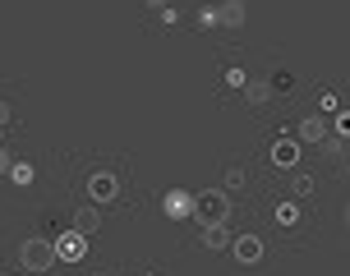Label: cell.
I'll list each match as a JSON object with an SVG mask.
<instances>
[{"instance_id": "2", "label": "cell", "mask_w": 350, "mask_h": 276, "mask_svg": "<svg viewBox=\"0 0 350 276\" xmlns=\"http://www.w3.org/2000/svg\"><path fill=\"white\" fill-rule=\"evenodd\" d=\"M193 217H198L203 225H226V221H230V198H226L221 189H203V193H198Z\"/></svg>"}, {"instance_id": "12", "label": "cell", "mask_w": 350, "mask_h": 276, "mask_svg": "<svg viewBox=\"0 0 350 276\" xmlns=\"http://www.w3.org/2000/svg\"><path fill=\"white\" fill-rule=\"evenodd\" d=\"M245 184H249V171H245V166H226V175H221V193L230 198V193H240Z\"/></svg>"}, {"instance_id": "25", "label": "cell", "mask_w": 350, "mask_h": 276, "mask_svg": "<svg viewBox=\"0 0 350 276\" xmlns=\"http://www.w3.org/2000/svg\"><path fill=\"white\" fill-rule=\"evenodd\" d=\"M143 276H157V272H143Z\"/></svg>"}, {"instance_id": "1", "label": "cell", "mask_w": 350, "mask_h": 276, "mask_svg": "<svg viewBox=\"0 0 350 276\" xmlns=\"http://www.w3.org/2000/svg\"><path fill=\"white\" fill-rule=\"evenodd\" d=\"M18 262H23V272H28V276H42L55 262V244L51 240H37V235H33V240L18 244Z\"/></svg>"}, {"instance_id": "17", "label": "cell", "mask_w": 350, "mask_h": 276, "mask_svg": "<svg viewBox=\"0 0 350 276\" xmlns=\"http://www.w3.org/2000/svg\"><path fill=\"white\" fill-rule=\"evenodd\" d=\"M10 180H14V184H33V166H28V161H14V166H10Z\"/></svg>"}, {"instance_id": "22", "label": "cell", "mask_w": 350, "mask_h": 276, "mask_svg": "<svg viewBox=\"0 0 350 276\" xmlns=\"http://www.w3.org/2000/svg\"><path fill=\"white\" fill-rule=\"evenodd\" d=\"M10 115H14V111H10V102H5V97H0V129L10 124Z\"/></svg>"}, {"instance_id": "9", "label": "cell", "mask_w": 350, "mask_h": 276, "mask_svg": "<svg viewBox=\"0 0 350 276\" xmlns=\"http://www.w3.org/2000/svg\"><path fill=\"white\" fill-rule=\"evenodd\" d=\"M272 217H277L281 230H299V225H304V217H299V203H295V198H281V203L272 207Z\"/></svg>"}, {"instance_id": "14", "label": "cell", "mask_w": 350, "mask_h": 276, "mask_svg": "<svg viewBox=\"0 0 350 276\" xmlns=\"http://www.w3.org/2000/svg\"><path fill=\"white\" fill-rule=\"evenodd\" d=\"M198 240L208 244V249H226V244H230V230H226V225H203V230H198Z\"/></svg>"}, {"instance_id": "19", "label": "cell", "mask_w": 350, "mask_h": 276, "mask_svg": "<svg viewBox=\"0 0 350 276\" xmlns=\"http://www.w3.org/2000/svg\"><path fill=\"white\" fill-rule=\"evenodd\" d=\"M198 23H203V28H217V5H203V10H198Z\"/></svg>"}, {"instance_id": "6", "label": "cell", "mask_w": 350, "mask_h": 276, "mask_svg": "<svg viewBox=\"0 0 350 276\" xmlns=\"http://www.w3.org/2000/svg\"><path fill=\"white\" fill-rule=\"evenodd\" d=\"M272 166H299V138L295 134H277L272 138Z\"/></svg>"}, {"instance_id": "27", "label": "cell", "mask_w": 350, "mask_h": 276, "mask_svg": "<svg viewBox=\"0 0 350 276\" xmlns=\"http://www.w3.org/2000/svg\"><path fill=\"white\" fill-rule=\"evenodd\" d=\"M23 276H28V272H23Z\"/></svg>"}, {"instance_id": "3", "label": "cell", "mask_w": 350, "mask_h": 276, "mask_svg": "<svg viewBox=\"0 0 350 276\" xmlns=\"http://www.w3.org/2000/svg\"><path fill=\"white\" fill-rule=\"evenodd\" d=\"M88 193H92V203H116L120 198V175L111 171V166H97V171L88 175Z\"/></svg>"}, {"instance_id": "24", "label": "cell", "mask_w": 350, "mask_h": 276, "mask_svg": "<svg viewBox=\"0 0 350 276\" xmlns=\"http://www.w3.org/2000/svg\"><path fill=\"white\" fill-rule=\"evenodd\" d=\"M346 221H350V203H346Z\"/></svg>"}, {"instance_id": "15", "label": "cell", "mask_w": 350, "mask_h": 276, "mask_svg": "<svg viewBox=\"0 0 350 276\" xmlns=\"http://www.w3.org/2000/svg\"><path fill=\"white\" fill-rule=\"evenodd\" d=\"M314 184H318V180L309 171H295V180H291V198H295V203H299V198H309V193H314Z\"/></svg>"}, {"instance_id": "20", "label": "cell", "mask_w": 350, "mask_h": 276, "mask_svg": "<svg viewBox=\"0 0 350 276\" xmlns=\"http://www.w3.org/2000/svg\"><path fill=\"white\" fill-rule=\"evenodd\" d=\"M318 106H323V111H336V92H332V87L318 92Z\"/></svg>"}, {"instance_id": "4", "label": "cell", "mask_w": 350, "mask_h": 276, "mask_svg": "<svg viewBox=\"0 0 350 276\" xmlns=\"http://www.w3.org/2000/svg\"><path fill=\"white\" fill-rule=\"evenodd\" d=\"M193 207H198V193H185V189H166V193H161V212H166L171 221L193 217Z\"/></svg>"}, {"instance_id": "5", "label": "cell", "mask_w": 350, "mask_h": 276, "mask_svg": "<svg viewBox=\"0 0 350 276\" xmlns=\"http://www.w3.org/2000/svg\"><path fill=\"white\" fill-rule=\"evenodd\" d=\"M51 244H55V258H65V262H83V253H88V240L79 230H60Z\"/></svg>"}, {"instance_id": "7", "label": "cell", "mask_w": 350, "mask_h": 276, "mask_svg": "<svg viewBox=\"0 0 350 276\" xmlns=\"http://www.w3.org/2000/svg\"><path fill=\"white\" fill-rule=\"evenodd\" d=\"M230 253H235V262L254 267V262L262 258V240H258V235H240V240H230Z\"/></svg>"}, {"instance_id": "26", "label": "cell", "mask_w": 350, "mask_h": 276, "mask_svg": "<svg viewBox=\"0 0 350 276\" xmlns=\"http://www.w3.org/2000/svg\"><path fill=\"white\" fill-rule=\"evenodd\" d=\"M102 276H111V272H102Z\"/></svg>"}, {"instance_id": "16", "label": "cell", "mask_w": 350, "mask_h": 276, "mask_svg": "<svg viewBox=\"0 0 350 276\" xmlns=\"http://www.w3.org/2000/svg\"><path fill=\"white\" fill-rule=\"evenodd\" d=\"M226 83L245 92V83H249V69H245V65H226Z\"/></svg>"}, {"instance_id": "8", "label": "cell", "mask_w": 350, "mask_h": 276, "mask_svg": "<svg viewBox=\"0 0 350 276\" xmlns=\"http://www.w3.org/2000/svg\"><path fill=\"white\" fill-rule=\"evenodd\" d=\"M74 230H79V235H97V230H102V207L97 203H88V207H79V212H74Z\"/></svg>"}, {"instance_id": "13", "label": "cell", "mask_w": 350, "mask_h": 276, "mask_svg": "<svg viewBox=\"0 0 350 276\" xmlns=\"http://www.w3.org/2000/svg\"><path fill=\"white\" fill-rule=\"evenodd\" d=\"M217 23H226V28H240V23H245V5H240V0H226V5H217Z\"/></svg>"}, {"instance_id": "11", "label": "cell", "mask_w": 350, "mask_h": 276, "mask_svg": "<svg viewBox=\"0 0 350 276\" xmlns=\"http://www.w3.org/2000/svg\"><path fill=\"white\" fill-rule=\"evenodd\" d=\"M245 102H249V106H267V102H272V83H267V79H258V74H249Z\"/></svg>"}, {"instance_id": "18", "label": "cell", "mask_w": 350, "mask_h": 276, "mask_svg": "<svg viewBox=\"0 0 350 276\" xmlns=\"http://www.w3.org/2000/svg\"><path fill=\"white\" fill-rule=\"evenodd\" d=\"M332 129H336V138H341V143H346V138H350V111H336Z\"/></svg>"}, {"instance_id": "21", "label": "cell", "mask_w": 350, "mask_h": 276, "mask_svg": "<svg viewBox=\"0 0 350 276\" xmlns=\"http://www.w3.org/2000/svg\"><path fill=\"white\" fill-rule=\"evenodd\" d=\"M272 87H277V92H291V87H295V79H291V74H286V69H281L277 79H272Z\"/></svg>"}, {"instance_id": "23", "label": "cell", "mask_w": 350, "mask_h": 276, "mask_svg": "<svg viewBox=\"0 0 350 276\" xmlns=\"http://www.w3.org/2000/svg\"><path fill=\"white\" fill-rule=\"evenodd\" d=\"M10 166H14V161H10V152H5V148H0V175H10Z\"/></svg>"}, {"instance_id": "10", "label": "cell", "mask_w": 350, "mask_h": 276, "mask_svg": "<svg viewBox=\"0 0 350 276\" xmlns=\"http://www.w3.org/2000/svg\"><path fill=\"white\" fill-rule=\"evenodd\" d=\"M295 138L299 143H323V138H327V120H323V115H304V120H299V129H295Z\"/></svg>"}]
</instances>
